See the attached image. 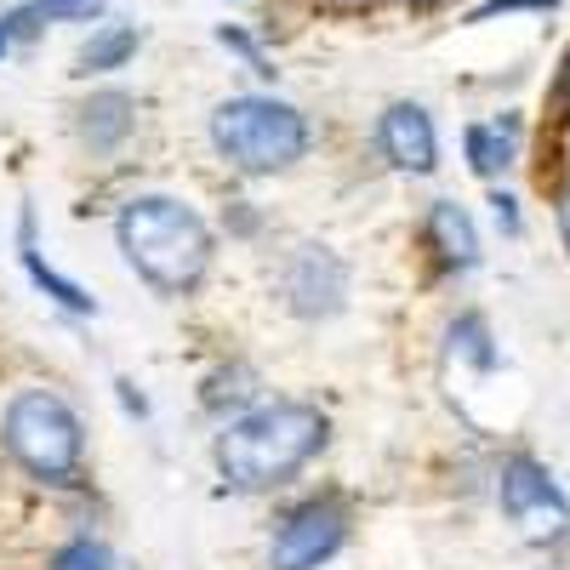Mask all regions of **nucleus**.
<instances>
[{
  "instance_id": "nucleus-18",
  "label": "nucleus",
  "mask_w": 570,
  "mask_h": 570,
  "mask_svg": "<svg viewBox=\"0 0 570 570\" xmlns=\"http://www.w3.org/2000/svg\"><path fill=\"white\" fill-rule=\"evenodd\" d=\"M46 12L52 18H98L104 0H46Z\"/></svg>"
},
{
  "instance_id": "nucleus-3",
  "label": "nucleus",
  "mask_w": 570,
  "mask_h": 570,
  "mask_svg": "<svg viewBox=\"0 0 570 570\" xmlns=\"http://www.w3.org/2000/svg\"><path fill=\"white\" fill-rule=\"evenodd\" d=\"M212 149L246 177H274L308 155V120L279 98H228L212 109Z\"/></svg>"
},
{
  "instance_id": "nucleus-5",
  "label": "nucleus",
  "mask_w": 570,
  "mask_h": 570,
  "mask_svg": "<svg viewBox=\"0 0 570 570\" xmlns=\"http://www.w3.org/2000/svg\"><path fill=\"white\" fill-rule=\"evenodd\" d=\"M348 542V513L343 502L314 497L279 519V531L268 542V570H320L325 559H337Z\"/></svg>"
},
{
  "instance_id": "nucleus-15",
  "label": "nucleus",
  "mask_w": 570,
  "mask_h": 570,
  "mask_svg": "<svg viewBox=\"0 0 570 570\" xmlns=\"http://www.w3.org/2000/svg\"><path fill=\"white\" fill-rule=\"evenodd\" d=\"M451 343H462V354L473 360V365H480V371H491L497 365V348H491V337H485V320H462L456 331H451Z\"/></svg>"
},
{
  "instance_id": "nucleus-11",
  "label": "nucleus",
  "mask_w": 570,
  "mask_h": 570,
  "mask_svg": "<svg viewBox=\"0 0 570 570\" xmlns=\"http://www.w3.org/2000/svg\"><path fill=\"white\" fill-rule=\"evenodd\" d=\"M142 35L131 23H104L98 35H91L80 52H75V75H109V69H126L137 58Z\"/></svg>"
},
{
  "instance_id": "nucleus-12",
  "label": "nucleus",
  "mask_w": 570,
  "mask_h": 570,
  "mask_svg": "<svg viewBox=\"0 0 570 570\" xmlns=\"http://www.w3.org/2000/svg\"><path fill=\"white\" fill-rule=\"evenodd\" d=\"M519 155V120H497V126H468V166L480 177L508 171Z\"/></svg>"
},
{
  "instance_id": "nucleus-19",
  "label": "nucleus",
  "mask_w": 570,
  "mask_h": 570,
  "mask_svg": "<svg viewBox=\"0 0 570 570\" xmlns=\"http://www.w3.org/2000/svg\"><path fill=\"white\" fill-rule=\"evenodd\" d=\"M491 212H497V228L502 234H519V200L513 195H491Z\"/></svg>"
},
{
  "instance_id": "nucleus-6",
  "label": "nucleus",
  "mask_w": 570,
  "mask_h": 570,
  "mask_svg": "<svg viewBox=\"0 0 570 570\" xmlns=\"http://www.w3.org/2000/svg\"><path fill=\"white\" fill-rule=\"evenodd\" d=\"M497 502L525 537H559L570 525V502L553 485V473L531 456H508L502 480H497Z\"/></svg>"
},
{
  "instance_id": "nucleus-9",
  "label": "nucleus",
  "mask_w": 570,
  "mask_h": 570,
  "mask_svg": "<svg viewBox=\"0 0 570 570\" xmlns=\"http://www.w3.org/2000/svg\"><path fill=\"white\" fill-rule=\"evenodd\" d=\"M131 115H137L131 91H120V86H109V91H91V98L80 104V142H86L91 155H109V149H120V142L131 137Z\"/></svg>"
},
{
  "instance_id": "nucleus-17",
  "label": "nucleus",
  "mask_w": 570,
  "mask_h": 570,
  "mask_svg": "<svg viewBox=\"0 0 570 570\" xmlns=\"http://www.w3.org/2000/svg\"><path fill=\"white\" fill-rule=\"evenodd\" d=\"M559 0H480L468 12V23H491V18H508V12H553Z\"/></svg>"
},
{
  "instance_id": "nucleus-20",
  "label": "nucleus",
  "mask_w": 570,
  "mask_h": 570,
  "mask_svg": "<svg viewBox=\"0 0 570 570\" xmlns=\"http://www.w3.org/2000/svg\"><path fill=\"white\" fill-rule=\"evenodd\" d=\"M553 98L570 109V46H564V58H559V75H553Z\"/></svg>"
},
{
  "instance_id": "nucleus-21",
  "label": "nucleus",
  "mask_w": 570,
  "mask_h": 570,
  "mask_svg": "<svg viewBox=\"0 0 570 570\" xmlns=\"http://www.w3.org/2000/svg\"><path fill=\"white\" fill-rule=\"evenodd\" d=\"M559 234H564V246H570V183H564V195H559Z\"/></svg>"
},
{
  "instance_id": "nucleus-22",
  "label": "nucleus",
  "mask_w": 570,
  "mask_h": 570,
  "mask_svg": "<svg viewBox=\"0 0 570 570\" xmlns=\"http://www.w3.org/2000/svg\"><path fill=\"white\" fill-rule=\"evenodd\" d=\"M325 7H337V12H371L376 0H325Z\"/></svg>"
},
{
  "instance_id": "nucleus-4",
  "label": "nucleus",
  "mask_w": 570,
  "mask_h": 570,
  "mask_svg": "<svg viewBox=\"0 0 570 570\" xmlns=\"http://www.w3.org/2000/svg\"><path fill=\"white\" fill-rule=\"evenodd\" d=\"M0 445H7V456L40 485H75L80 456H86L80 416L46 389L12 394L7 416H0Z\"/></svg>"
},
{
  "instance_id": "nucleus-24",
  "label": "nucleus",
  "mask_w": 570,
  "mask_h": 570,
  "mask_svg": "<svg viewBox=\"0 0 570 570\" xmlns=\"http://www.w3.org/2000/svg\"><path fill=\"white\" fill-rule=\"evenodd\" d=\"M405 7H416V12H422V7H440V0H405Z\"/></svg>"
},
{
  "instance_id": "nucleus-1",
  "label": "nucleus",
  "mask_w": 570,
  "mask_h": 570,
  "mask_svg": "<svg viewBox=\"0 0 570 570\" xmlns=\"http://www.w3.org/2000/svg\"><path fill=\"white\" fill-rule=\"evenodd\" d=\"M325 434L331 422L314 405H297V400L257 405L217 434V473L234 491H274L325 451Z\"/></svg>"
},
{
  "instance_id": "nucleus-23",
  "label": "nucleus",
  "mask_w": 570,
  "mask_h": 570,
  "mask_svg": "<svg viewBox=\"0 0 570 570\" xmlns=\"http://www.w3.org/2000/svg\"><path fill=\"white\" fill-rule=\"evenodd\" d=\"M7 46H12V29H7V18H0V58H7Z\"/></svg>"
},
{
  "instance_id": "nucleus-10",
  "label": "nucleus",
  "mask_w": 570,
  "mask_h": 570,
  "mask_svg": "<svg viewBox=\"0 0 570 570\" xmlns=\"http://www.w3.org/2000/svg\"><path fill=\"white\" fill-rule=\"evenodd\" d=\"M428 240H434L440 263L468 274L473 263H480V234H473V217L456 206V200H434L428 206Z\"/></svg>"
},
{
  "instance_id": "nucleus-8",
  "label": "nucleus",
  "mask_w": 570,
  "mask_h": 570,
  "mask_svg": "<svg viewBox=\"0 0 570 570\" xmlns=\"http://www.w3.org/2000/svg\"><path fill=\"white\" fill-rule=\"evenodd\" d=\"M376 142H383L394 171L428 177L440 166V137H434V120H428L422 104H389L383 120H376Z\"/></svg>"
},
{
  "instance_id": "nucleus-13",
  "label": "nucleus",
  "mask_w": 570,
  "mask_h": 570,
  "mask_svg": "<svg viewBox=\"0 0 570 570\" xmlns=\"http://www.w3.org/2000/svg\"><path fill=\"white\" fill-rule=\"evenodd\" d=\"M23 268H29V279H35V285H40V292L52 297L58 308H69V314H91V308H98L86 285H75V279H63L58 268H46V263H40V252H35V228H29V212H23Z\"/></svg>"
},
{
  "instance_id": "nucleus-7",
  "label": "nucleus",
  "mask_w": 570,
  "mask_h": 570,
  "mask_svg": "<svg viewBox=\"0 0 570 570\" xmlns=\"http://www.w3.org/2000/svg\"><path fill=\"white\" fill-rule=\"evenodd\" d=\"M285 297H292V308L303 320H331L343 308L348 297V268L337 252H325V246H303L292 257V268H285Z\"/></svg>"
},
{
  "instance_id": "nucleus-16",
  "label": "nucleus",
  "mask_w": 570,
  "mask_h": 570,
  "mask_svg": "<svg viewBox=\"0 0 570 570\" xmlns=\"http://www.w3.org/2000/svg\"><path fill=\"white\" fill-rule=\"evenodd\" d=\"M217 46H228V52H240V58L252 63V75H263V80H274V69H268V58L257 52V40H252L246 29H234V23H223V29H217Z\"/></svg>"
},
{
  "instance_id": "nucleus-2",
  "label": "nucleus",
  "mask_w": 570,
  "mask_h": 570,
  "mask_svg": "<svg viewBox=\"0 0 570 570\" xmlns=\"http://www.w3.org/2000/svg\"><path fill=\"white\" fill-rule=\"evenodd\" d=\"M120 257L142 285H155L160 297H188L200 292V279L212 274V228L195 206H183L171 195H137L120 223H115Z\"/></svg>"
},
{
  "instance_id": "nucleus-14",
  "label": "nucleus",
  "mask_w": 570,
  "mask_h": 570,
  "mask_svg": "<svg viewBox=\"0 0 570 570\" xmlns=\"http://www.w3.org/2000/svg\"><path fill=\"white\" fill-rule=\"evenodd\" d=\"M52 570H115V553L104 542H91V537H75L69 548H58Z\"/></svg>"
}]
</instances>
